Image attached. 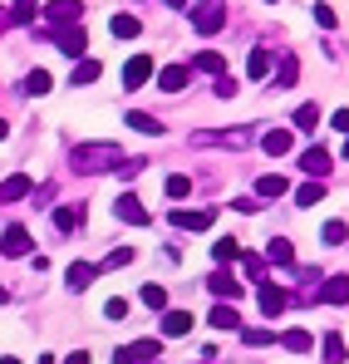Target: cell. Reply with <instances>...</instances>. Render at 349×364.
Instances as JSON below:
<instances>
[{
  "instance_id": "6da1fadb",
  "label": "cell",
  "mask_w": 349,
  "mask_h": 364,
  "mask_svg": "<svg viewBox=\"0 0 349 364\" xmlns=\"http://www.w3.org/2000/svg\"><path fill=\"white\" fill-rule=\"evenodd\" d=\"M123 163V148L118 143H79L74 153H69V168L74 173H109Z\"/></svg>"
},
{
  "instance_id": "7a4b0ae2",
  "label": "cell",
  "mask_w": 349,
  "mask_h": 364,
  "mask_svg": "<svg viewBox=\"0 0 349 364\" xmlns=\"http://www.w3.org/2000/svg\"><path fill=\"white\" fill-rule=\"evenodd\" d=\"M227 25V0H192V30L197 35H217Z\"/></svg>"
},
{
  "instance_id": "3957f363",
  "label": "cell",
  "mask_w": 349,
  "mask_h": 364,
  "mask_svg": "<svg viewBox=\"0 0 349 364\" xmlns=\"http://www.w3.org/2000/svg\"><path fill=\"white\" fill-rule=\"evenodd\" d=\"M114 217H118V222H128V227H148V222H153V212H148V207H143L133 192L114 197Z\"/></svg>"
},
{
  "instance_id": "277c9868",
  "label": "cell",
  "mask_w": 349,
  "mask_h": 364,
  "mask_svg": "<svg viewBox=\"0 0 349 364\" xmlns=\"http://www.w3.org/2000/svg\"><path fill=\"white\" fill-rule=\"evenodd\" d=\"M50 40H55L59 50H64V55H69V60H89V35H84V30H79V25H74V30H55V35H50Z\"/></svg>"
},
{
  "instance_id": "5b68a950",
  "label": "cell",
  "mask_w": 349,
  "mask_h": 364,
  "mask_svg": "<svg viewBox=\"0 0 349 364\" xmlns=\"http://www.w3.org/2000/svg\"><path fill=\"white\" fill-rule=\"evenodd\" d=\"M295 163L305 168V178H315V182H320L325 173H330V163H335V153H330V148H305V153H300Z\"/></svg>"
},
{
  "instance_id": "8992f818",
  "label": "cell",
  "mask_w": 349,
  "mask_h": 364,
  "mask_svg": "<svg viewBox=\"0 0 349 364\" xmlns=\"http://www.w3.org/2000/svg\"><path fill=\"white\" fill-rule=\"evenodd\" d=\"M212 222H217V212H207V207H202V212L177 207V212H173V227H177V232H207Z\"/></svg>"
},
{
  "instance_id": "52a82bcc",
  "label": "cell",
  "mask_w": 349,
  "mask_h": 364,
  "mask_svg": "<svg viewBox=\"0 0 349 364\" xmlns=\"http://www.w3.org/2000/svg\"><path fill=\"white\" fill-rule=\"evenodd\" d=\"M45 15H50V25H59V30H64V25H79L84 0H50V10H45Z\"/></svg>"
},
{
  "instance_id": "ba28073f",
  "label": "cell",
  "mask_w": 349,
  "mask_h": 364,
  "mask_svg": "<svg viewBox=\"0 0 349 364\" xmlns=\"http://www.w3.org/2000/svg\"><path fill=\"white\" fill-rule=\"evenodd\" d=\"M153 79V60L148 55H133V60L123 64V89H143Z\"/></svg>"
},
{
  "instance_id": "9c48e42d",
  "label": "cell",
  "mask_w": 349,
  "mask_h": 364,
  "mask_svg": "<svg viewBox=\"0 0 349 364\" xmlns=\"http://www.w3.org/2000/svg\"><path fill=\"white\" fill-rule=\"evenodd\" d=\"M0 251H5V256H30V251H35V237H30L25 227H5V237H0Z\"/></svg>"
},
{
  "instance_id": "30bf717a",
  "label": "cell",
  "mask_w": 349,
  "mask_h": 364,
  "mask_svg": "<svg viewBox=\"0 0 349 364\" xmlns=\"http://www.w3.org/2000/svg\"><path fill=\"white\" fill-rule=\"evenodd\" d=\"M256 301H261V310H266V315H281V310L291 305V296H286L281 286H271V281H261V291H256Z\"/></svg>"
},
{
  "instance_id": "8fae6325",
  "label": "cell",
  "mask_w": 349,
  "mask_h": 364,
  "mask_svg": "<svg viewBox=\"0 0 349 364\" xmlns=\"http://www.w3.org/2000/svg\"><path fill=\"white\" fill-rule=\"evenodd\" d=\"M207 286H212V296H222V301H241V281L227 276V271H217V276H207Z\"/></svg>"
},
{
  "instance_id": "7c38bea8",
  "label": "cell",
  "mask_w": 349,
  "mask_h": 364,
  "mask_svg": "<svg viewBox=\"0 0 349 364\" xmlns=\"http://www.w3.org/2000/svg\"><path fill=\"white\" fill-rule=\"evenodd\" d=\"M158 355H163V340H133L128 345V360L133 364H158Z\"/></svg>"
},
{
  "instance_id": "4fadbf2b",
  "label": "cell",
  "mask_w": 349,
  "mask_h": 364,
  "mask_svg": "<svg viewBox=\"0 0 349 364\" xmlns=\"http://www.w3.org/2000/svg\"><path fill=\"white\" fill-rule=\"evenodd\" d=\"M94 276H99V266H84V261H74V266L64 271L69 291H89V286H94Z\"/></svg>"
},
{
  "instance_id": "5bb4252c",
  "label": "cell",
  "mask_w": 349,
  "mask_h": 364,
  "mask_svg": "<svg viewBox=\"0 0 349 364\" xmlns=\"http://www.w3.org/2000/svg\"><path fill=\"white\" fill-rule=\"evenodd\" d=\"M320 301L325 305H345L349 301V276H330V281L320 286Z\"/></svg>"
},
{
  "instance_id": "9a60e30c",
  "label": "cell",
  "mask_w": 349,
  "mask_h": 364,
  "mask_svg": "<svg viewBox=\"0 0 349 364\" xmlns=\"http://www.w3.org/2000/svg\"><path fill=\"white\" fill-rule=\"evenodd\" d=\"M35 187H30V178L25 173H15V178H5L0 182V202H20V197H30Z\"/></svg>"
},
{
  "instance_id": "2e32d148",
  "label": "cell",
  "mask_w": 349,
  "mask_h": 364,
  "mask_svg": "<svg viewBox=\"0 0 349 364\" xmlns=\"http://www.w3.org/2000/svg\"><path fill=\"white\" fill-rule=\"evenodd\" d=\"M192 330V310H163V335H187Z\"/></svg>"
},
{
  "instance_id": "e0dca14e",
  "label": "cell",
  "mask_w": 349,
  "mask_h": 364,
  "mask_svg": "<svg viewBox=\"0 0 349 364\" xmlns=\"http://www.w3.org/2000/svg\"><path fill=\"white\" fill-rule=\"evenodd\" d=\"M266 261H271V266H291V261H295V246L286 242V237H271V242H266Z\"/></svg>"
},
{
  "instance_id": "ac0fdd59",
  "label": "cell",
  "mask_w": 349,
  "mask_h": 364,
  "mask_svg": "<svg viewBox=\"0 0 349 364\" xmlns=\"http://www.w3.org/2000/svg\"><path fill=\"white\" fill-rule=\"evenodd\" d=\"M261 148L281 158V153H291V133H286V128H266V133H261Z\"/></svg>"
},
{
  "instance_id": "d6986e66",
  "label": "cell",
  "mask_w": 349,
  "mask_h": 364,
  "mask_svg": "<svg viewBox=\"0 0 349 364\" xmlns=\"http://www.w3.org/2000/svg\"><path fill=\"white\" fill-rule=\"evenodd\" d=\"M295 202H300V207H320V202H325V182L305 178V182H300V192H295Z\"/></svg>"
},
{
  "instance_id": "ffe728a7",
  "label": "cell",
  "mask_w": 349,
  "mask_h": 364,
  "mask_svg": "<svg viewBox=\"0 0 349 364\" xmlns=\"http://www.w3.org/2000/svg\"><path fill=\"white\" fill-rule=\"evenodd\" d=\"M55 227L59 232H79L84 227V207H55Z\"/></svg>"
},
{
  "instance_id": "44dd1931",
  "label": "cell",
  "mask_w": 349,
  "mask_h": 364,
  "mask_svg": "<svg viewBox=\"0 0 349 364\" xmlns=\"http://www.w3.org/2000/svg\"><path fill=\"white\" fill-rule=\"evenodd\" d=\"M158 84H163L168 94H177V89H187V64H168V69L158 74Z\"/></svg>"
},
{
  "instance_id": "7402d4cb",
  "label": "cell",
  "mask_w": 349,
  "mask_h": 364,
  "mask_svg": "<svg viewBox=\"0 0 349 364\" xmlns=\"http://www.w3.org/2000/svg\"><path fill=\"white\" fill-rule=\"evenodd\" d=\"M192 69H202V74H227V60H222L217 50H202V55H192Z\"/></svg>"
},
{
  "instance_id": "603a6c76",
  "label": "cell",
  "mask_w": 349,
  "mask_h": 364,
  "mask_svg": "<svg viewBox=\"0 0 349 364\" xmlns=\"http://www.w3.org/2000/svg\"><path fill=\"white\" fill-rule=\"evenodd\" d=\"M281 345H286V350H295V355H310V350H315L310 330H286V335H281Z\"/></svg>"
},
{
  "instance_id": "cb8c5ba5",
  "label": "cell",
  "mask_w": 349,
  "mask_h": 364,
  "mask_svg": "<svg viewBox=\"0 0 349 364\" xmlns=\"http://www.w3.org/2000/svg\"><path fill=\"white\" fill-rule=\"evenodd\" d=\"M128 128H133V133H153V138L163 133V123L153 119V114H143V109H133V114H128Z\"/></svg>"
},
{
  "instance_id": "d4e9b609",
  "label": "cell",
  "mask_w": 349,
  "mask_h": 364,
  "mask_svg": "<svg viewBox=\"0 0 349 364\" xmlns=\"http://www.w3.org/2000/svg\"><path fill=\"white\" fill-rule=\"evenodd\" d=\"M109 35H114V40H133V35H138V20H133V15H114V20H109Z\"/></svg>"
},
{
  "instance_id": "484cf974",
  "label": "cell",
  "mask_w": 349,
  "mask_h": 364,
  "mask_svg": "<svg viewBox=\"0 0 349 364\" xmlns=\"http://www.w3.org/2000/svg\"><path fill=\"white\" fill-rule=\"evenodd\" d=\"M212 325H217V330H236V325H241V315H236V305H217V310H212Z\"/></svg>"
},
{
  "instance_id": "4316f807",
  "label": "cell",
  "mask_w": 349,
  "mask_h": 364,
  "mask_svg": "<svg viewBox=\"0 0 349 364\" xmlns=\"http://www.w3.org/2000/svg\"><path fill=\"white\" fill-rule=\"evenodd\" d=\"M99 74H104V69H99V60H79V64H74V84H79V89H84V84H94Z\"/></svg>"
},
{
  "instance_id": "83f0119b",
  "label": "cell",
  "mask_w": 349,
  "mask_h": 364,
  "mask_svg": "<svg viewBox=\"0 0 349 364\" xmlns=\"http://www.w3.org/2000/svg\"><path fill=\"white\" fill-rule=\"evenodd\" d=\"M320 350H325V360H330V364H345V360H349L340 335H325V340H320Z\"/></svg>"
},
{
  "instance_id": "f1b7e54d",
  "label": "cell",
  "mask_w": 349,
  "mask_h": 364,
  "mask_svg": "<svg viewBox=\"0 0 349 364\" xmlns=\"http://www.w3.org/2000/svg\"><path fill=\"white\" fill-rule=\"evenodd\" d=\"M266 69H271V50H251V60H246V74H251V79H266Z\"/></svg>"
},
{
  "instance_id": "f546056e",
  "label": "cell",
  "mask_w": 349,
  "mask_h": 364,
  "mask_svg": "<svg viewBox=\"0 0 349 364\" xmlns=\"http://www.w3.org/2000/svg\"><path fill=\"white\" fill-rule=\"evenodd\" d=\"M315 123H320V109H315V104H300V109H295V128H300V133H315Z\"/></svg>"
},
{
  "instance_id": "4dcf8cb0",
  "label": "cell",
  "mask_w": 349,
  "mask_h": 364,
  "mask_svg": "<svg viewBox=\"0 0 349 364\" xmlns=\"http://www.w3.org/2000/svg\"><path fill=\"white\" fill-rule=\"evenodd\" d=\"M281 192H286V178L281 173H266V178L256 182V197H281Z\"/></svg>"
},
{
  "instance_id": "1f68e13d",
  "label": "cell",
  "mask_w": 349,
  "mask_h": 364,
  "mask_svg": "<svg viewBox=\"0 0 349 364\" xmlns=\"http://www.w3.org/2000/svg\"><path fill=\"white\" fill-rule=\"evenodd\" d=\"M50 84H55V79H50L45 69H30V74H25V94H50Z\"/></svg>"
},
{
  "instance_id": "d6a6232c",
  "label": "cell",
  "mask_w": 349,
  "mask_h": 364,
  "mask_svg": "<svg viewBox=\"0 0 349 364\" xmlns=\"http://www.w3.org/2000/svg\"><path fill=\"white\" fill-rule=\"evenodd\" d=\"M35 15H40V0H15V10H10V20H15V25H30Z\"/></svg>"
},
{
  "instance_id": "836d02e7",
  "label": "cell",
  "mask_w": 349,
  "mask_h": 364,
  "mask_svg": "<svg viewBox=\"0 0 349 364\" xmlns=\"http://www.w3.org/2000/svg\"><path fill=\"white\" fill-rule=\"evenodd\" d=\"M295 74H300V64H295V55H281V69H276V84H281V89H291V84H295Z\"/></svg>"
},
{
  "instance_id": "e575fe53",
  "label": "cell",
  "mask_w": 349,
  "mask_h": 364,
  "mask_svg": "<svg viewBox=\"0 0 349 364\" xmlns=\"http://www.w3.org/2000/svg\"><path fill=\"white\" fill-rule=\"evenodd\" d=\"M143 305H148V310H168V291L148 281V286H143Z\"/></svg>"
},
{
  "instance_id": "d590c367",
  "label": "cell",
  "mask_w": 349,
  "mask_h": 364,
  "mask_svg": "<svg viewBox=\"0 0 349 364\" xmlns=\"http://www.w3.org/2000/svg\"><path fill=\"white\" fill-rule=\"evenodd\" d=\"M212 256H217V261H236V256H241V246H236L232 237H217V246H212Z\"/></svg>"
},
{
  "instance_id": "8d00e7d4",
  "label": "cell",
  "mask_w": 349,
  "mask_h": 364,
  "mask_svg": "<svg viewBox=\"0 0 349 364\" xmlns=\"http://www.w3.org/2000/svg\"><path fill=\"white\" fill-rule=\"evenodd\" d=\"M345 232H349L345 222H325V232H320V242H325V246H340V242H345Z\"/></svg>"
},
{
  "instance_id": "74e56055",
  "label": "cell",
  "mask_w": 349,
  "mask_h": 364,
  "mask_svg": "<svg viewBox=\"0 0 349 364\" xmlns=\"http://www.w3.org/2000/svg\"><path fill=\"white\" fill-rule=\"evenodd\" d=\"M163 187H168V197H187V192H192V178H182V173H173V178L163 182Z\"/></svg>"
},
{
  "instance_id": "f35d334b",
  "label": "cell",
  "mask_w": 349,
  "mask_h": 364,
  "mask_svg": "<svg viewBox=\"0 0 349 364\" xmlns=\"http://www.w3.org/2000/svg\"><path fill=\"white\" fill-rule=\"evenodd\" d=\"M315 25H320V30H335V10H330L325 0H315Z\"/></svg>"
},
{
  "instance_id": "ab89813d",
  "label": "cell",
  "mask_w": 349,
  "mask_h": 364,
  "mask_svg": "<svg viewBox=\"0 0 349 364\" xmlns=\"http://www.w3.org/2000/svg\"><path fill=\"white\" fill-rule=\"evenodd\" d=\"M241 340H246L251 350H261V345H271L276 335H271V330H241Z\"/></svg>"
},
{
  "instance_id": "60d3db41",
  "label": "cell",
  "mask_w": 349,
  "mask_h": 364,
  "mask_svg": "<svg viewBox=\"0 0 349 364\" xmlns=\"http://www.w3.org/2000/svg\"><path fill=\"white\" fill-rule=\"evenodd\" d=\"M133 261V251L128 246H118V251H109V261H104V271H114V266H128Z\"/></svg>"
},
{
  "instance_id": "b9f144b4",
  "label": "cell",
  "mask_w": 349,
  "mask_h": 364,
  "mask_svg": "<svg viewBox=\"0 0 349 364\" xmlns=\"http://www.w3.org/2000/svg\"><path fill=\"white\" fill-rule=\"evenodd\" d=\"M104 315H109V320H128V301H118V296H114V301L104 305Z\"/></svg>"
},
{
  "instance_id": "7bdbcfd3",
  "label": "cell",
  "mask_w": 349,
  "mask_h": 364,
  "mask_svg": "<svg viewBox=\"0 0 349 364\" xmlns=\"http://www.w3.org/2000/svg\"><path fill=\"white\" fill-rule=\"evenodd\" d=\"M118 173H123V178H138V173H143V158H123Z\"/></svg>"
},
{
  "instance_id": "ee69618b",
  "label": "cell",
  "mask_w": 349,
  "mask_h": 364,
  "mask_svg": "<svg viewBox=\"0 0 349 364\" xmlns=\"http://www.w3.org/2000/svg\"><path fill=\"white\" fill-rule=\"evenodd\" d=\"M330 123H335V128L349 138V109H335V114H330Z\"/></svg>"
},
{
  "instance_id": "f6af8a7d",
  "label": "cell",
  "mask_w": 349,
  "mask_h": 364,
  "mask_svg": "<svg viewBox=\"0 0 349 364\" xmlns=\"http://www.w3.org/2000/svg\"><path fill=\"white\" fill-rule=\"evenodd\" d=\"M241 261H246V271H251V276L261 281V271H266V261H261V256H241Z\"/></svg>"
},
{
  "instance_id": "bcb514c9",
  "label": "cell",
  "mask_w": 349,
  "mask_h": 364,
  "mask_svg": "<svg viewBox=\"0 0 349 364\" xmlns=\"http://www.w3.org/2000/svg\"><path fill=\"white\" fill-rule=\"evenodd\" d=\"M64 364H89V355H84V350H74V355H64Z\"/></svg>"
},
{
  "instance_id": "7dc6e473",
  "label": "cell",
  "mask_w": 349,
  "mask_h": 364,
  "mask_svg": "<svg viewBox=\"0 0 349 364\" xmlns=\"http://www.w3.org/2000/svg\"><path fill=\"white\" fill-rule=\"evenodd\" d=\"M114 364H133V360H128V350H118V355H114Z\"/></svg>"
},
{
  "instance_id": "c3c4849f",
  "label": "cell",
  "mask_w": 349,
  "mask_h": 364,
  "mask_svg": "<svg viewBox=\"0 0 349 364\" xmlns=\"http://www.w3.org/2000/svg\"><path fill=\"white\" fill-rule=\"evenodd\" d=\"M168 5H177V10H182V5H192V0H168Z\"/></svg>"
},
{
  "instance_id": "681fc988",
  "label": "cell",
  "mask_w": 349,
  "mask_h": 364,
  "mask_svg": "<svg viewBox=\"0 0 349 364\" xmlns=\"http://www.w3.org/2000/svg\"><path fill=\"white\" fill-rule=\"evenodd\" d=\"M5 133H10V123H5V119H0V138H5Z\"/></svg>"
},
{
  "instance_id": "f907efd6",
  "label": "cell",
  "mask_w": 349,
  "mask_h": 364,
  "mask_svg": "<svg viewBox=\"0 0 349 364\" xmlns=\"http://www.w3.org/2000/svg\"><path fill=\"white\" fill-rule=\"evenodd\" d=\"M35 364H55V360H50V355H40V360H35Z\"/></svg>"
},
{
  "instance_id": "816d5d0a",
  "label": "cell",
  "mask_w": 349,
  "mask_h": 364,
  "mask_svg": "<svg viewBox=\"0 0 349 364\" xmlns=\"http://www.w3.org/2000/svg\"><path fill=\"white\" fill-rule=\"evenodd\" d=\"M0 364H20V360H15V355H5V360H0Z\"/></svg>"
},
{
  "instance_id": "f5cc1de1",
  "label": "cell",
  "mask_w": 349,
  "mask_h": 364,
  "mask_svg": "<svg viewBox=\"0 0 349 364\" xmlns=\"http://www.w3.org/2000/svg\"><path fill=\"white\" fill-rule=\"evenodd\" d=\"M345 158H349V138H345Z\"/></svg>"
},
{
  "instance_id": "db71d44e",
  "label": "cell",
  "mask_w": 349,
  "mask_h": 364,
  "mask_svg": "<svg viewBox=\"0 0 349 364\" xmlns=\"http://www.w3.org/2000/svg\"><path fill=\"white\" fill-rule=\"evenodd\" d=\"M0 301H5V286H0Z\"/></svg>"
},
{
  "instance_id": "11a10c76",
  "label": "cell",
  "mask_w": 349,
  "mask_h": 364,
  "mask_svg": "<svg viewBox=\"0 0 349 364\" xmlns=\"http://www.w3.org/2000/svg\"><path fill=\"white\" fill-rule=\"evenodd\" d=\"M202 364H212V360H202Z\"/></svg>"
},
{
  "instance_id": "9f6ffc18",
  "label": "cell",
  "mask_w": 349,
  "mask_h": 364,
  "mask_svg": "<svg viewBox=\"0 0 349 364\" xmlns=\"http://www.w3.org/2000/svg\"><path fill=\"white\" fill-rule=\"evenodd\" d=\"M271 5H276V0H271Z\"/></svg>"
}]
</instances>
